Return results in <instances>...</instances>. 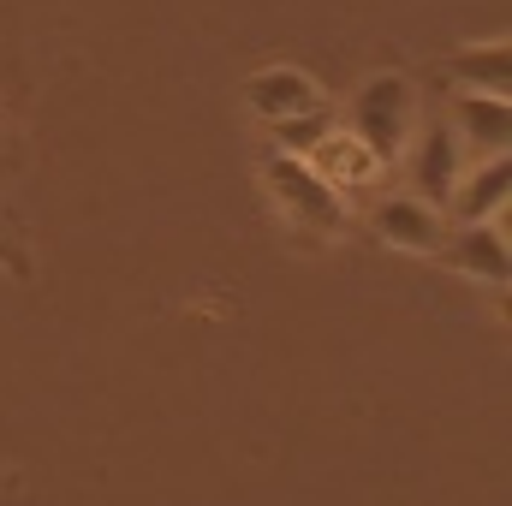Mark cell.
Segmentation results:
<instances>
[{
    "label": "cell",
    "mask_w": 512,
    "mask_h": 506,
    "mask_svg": "<svg viewBox=\"0 0 512 506\" xmlns=\"http://www.w3.org/2000/svg\"><path fill=\"white\" fill-rule=\"evenodd\" d=\"M0 274H12V280H30V251L18 245V233L0 221Z\"/></svg>",
    "instance_id": "obj_12"
},
{
    "label": "cell",
    "mask_w": 512,
    "mask_h": 506,
    "mask_svg": "<svg viewBox=\"0 0 512 506\" xmlns=\"http://www.w3.org/2000/svg\"><path fill=\"white\" fill-rule=\"evenodd\" d=\"M447 131L459 137V149H465V161H483V155H507L512 143V102L501 96H471V90H453V102H447Z\"/></svg>",
    "instance_id": "obj_6"
},
{
    "label": "cell",
    "mask_w": 512,
    "mask_h": 506,
    "mask_svg": "<svg viewBox=\"0 0 512 506\" xmlns=\"http://www.w3.org/2000/svg\"><path fill=\"white\" fill-rule=\"evenodd\" d=\"M262 191H268V203L286 215V227H298L304 239H340V233L352 227V203H346L322 173H310L304 155L274 149V155L262 161Z\"/></svg>",
    "instance_id": "obj_1"
},
{
    "label": "cell",
    "mask_w": 512,
    "mask_h": 506,
    "mask_svg": "<svg viewBox=\"0 0 512 506\" xmlns=\"http://www.w3.org/2000/svg\"><path fill=\"white\" fill-rule=\"evenodd\" d=\"M304 161H310V173H322L340 197H352V191H370V185H382L387 161L364 143V137H352L346 126H328L310 149H304Z\"/></svg>",
    "instance_id": "obj_4"
},
{
    "label": "cell",
    "mask_w": 512,
    "mask_h": 506,
    "mask_svg": "<svg viewBox=\"0 0 512 506\" xmlns=\"http://www.w3.org/2000/svg\"><path fill=\"white\" fill-rule=\"evenodd\" d=\"M328 126H334V114H328V108H316V114L280 120V126H268V131H274V143H280L286 155H304V149H310V143H316V137H322Z\"/></svg>",
    "instance_id": "obj_11"
},
{
    "label": "cell",
    "mask_w": 512,
    "mask_h": 506,
    "mask_svg": "<svg viewBox=\"0 0 512 506\" xmlns=\"http://www.w3.org/2000/svg\"><path fill=\"white\" fill-rule=\"evenodd\" d=\"M507 185H512L507 155L465 161V173L453 179V197H447V221H501V209H507Z\"/></svg>",
    "instance_id": "obj_8"
},
{
    "label": "cell",
    "mask_w": 512,
    "mask_h": 506,
    "mask_svg": "<svg viewBox=\"0 0 512 506\" xmlns=\"http://www.w3.org/2000/svg\"><path fill=\"white\" fill-rule=\"evenodd\" d=\"M0 126H6V114H0Z\"/></svg>",
    "instance_id": "obj_13"
},
{
    "label": "cell",
    "mask_w": 512,
    "mask_h": 506,
    "mask_svg": "<svg viewBox=\"0 0 512 506\" xmlns=\"http://www.w3.org/2000/svg\"><path fill=\"white\" fill-rule=\"evenodd\" d=\"M245 108H251L262 126H280V120H298V114H316L328 108L322 84L298 66H262L245 78Z\"/></svg>",
    "instance_id": "obj_5"
},
{
    "label": "cell",
    "mask_w": 512,
    "mask_h": 506,
    "mask_svg": "<svg viewBox=\"0 0 512 506\" xmlns=\"http://www.w3.org/2000/svg\"><path fill=\"white\" fill-rule=\"evenodd\" d=\"M459 173H465V149H459V137L447 131V120H429V131L417 137V155H411V185H417V197L435 203V209H447Z\"/></svg>",
    "instance_id": "obj_9"
},
{
    "label": "cell",
    "mask_w": 512,
    "mask_h": 506,
    "mask_svg": "<svg viewBox=\"0 0 512 506\" xmlns=\"http://www.w3.org/2000/svg\"><path fill=\"white\" fill-rule=\"evenodd\" d=\"M435 256H441L453 274H465V280H477V286H489V292H507V280H512L507 233H501L495 221H453Z\"/></svg>",
    "instance_id": "obj_3"
},
{
    "label": "cell",
    "mask_w": 512,
    "mask_h": 506,
    "mask_svg": "<svg viewBox=\"0 0 512 506\" xmlns=\"http://www.w3.org/2000/svg\"><path fill=\"white\" fill-rule=\"evenodd\" d=\"M441 78L453 90H471V96H512V48L507 42H477V48H459L441 60Z\"/></svg>",
    "instance_id": "obj_10"
},
{
    "label": "cell",
    "mask_w": 512,
    "mask_h": 506,
    "mask_svg": "<svg viewBox=\"0 0 512 506\" xmlns=\"http://www.w3.org/2000/svg\"><path fill=\"white\" fill-rule=\"evenodd\" d=\"M417 114H423V108H417V84H411L405 72H376V78L358 84L352 114H346V131L364 137L387 167H393V161L405 155V143L417 137Z\"/></svg>",
    "instance_id": "obj_2"
},
{
    "label": "cell",
    "mask_w": 512,
    "mask_h": 506,
    "mask_svg": "<svg viewBox=\"0 0 512 506\" xmlns=\"http://www.w3.org/2000/svg\"><path fill=\"white\" fill-rule=\"evenodd\" d=\"M447 209L423 203V197H387L376 209V239L393 245V251H411V256H435L441 239H447Z\"/></svg>",
    "instance_id": "obj_7"
}]
</instances>
